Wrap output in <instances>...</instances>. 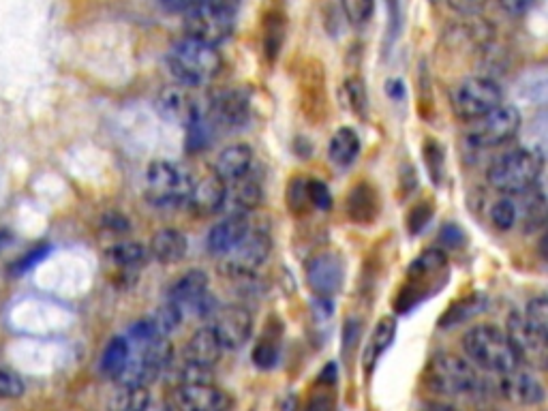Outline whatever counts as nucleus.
<instances>
[{"label": "nucleus", "instance_id": "obj_35", "mask_svg": "<svg viewBox=\"0 0 548 411\" xmlns=\"http://www.w3.org/2000/svg\"><path fill=\"white\" fill-rule=\"evenodd\" d=\"M285 33H287L285 15L279 11L268 13L264 22V54L268 58V63H277L283 41H285Z\"/></svg>", "mask_w": 548, "mask_h": 411}, {"label": "nucleus", "instance_id": "obj_11", "mask_svg": "<svg viewBox=\"0 0 548 411\" xmlns=\"http://www.w3.org/2000/svg\"><path fill=\"white\" fill-rule=\"evenodd\" d=\"M167 302L180 309L182 317H210L217 309L215 298L210 296V279L200 268H193L176 279L167 289Z\"/></svg>", "mask_w": 548, "mask_h": 411}, {"label": "nucleus", "instance_id": "obj_7", "mask_svg": "<svg viewBox=\"0 0 548 411\" xmlns=\"http://www.w3.org/2000/svg\"><path fill=\"white\" fill-rule=\"evenodd\" d=\"M240 0H204L185 15V37L219 48L234 35Z\"/></svg>", "mask_w": 548, "mask_h": 411}, {"label": "nucleus", "instance_id": "obj_12", "mask_svg": "<svg viewBox=\"0 0 548 411\" xmlns=\"http://www.w3.org/2000/svg\"><path fill=\"white\" fill-rule=\"evenodd\" d=\"M523 116L514 105L501 103L493 112L474 120L467 133V142L476 148H495L510 142L521 131Z\"/></svg>", "mask_w": 548, "mask_h": 411}, {"label": "nucleus", "instance_id": "obj_24", "mask_svg": "<svg viewBox=\"0 0 548 411\" xmlns=\"http://www.w3.org/2000/svg\"><path fill=\"white\" fill-rule=\"evenodd\" d=\"M347 217L356 225H371L379 217V195L371 182H358L347 195Z\"/></svg>", "mask_w": 548, "mask_h": 411}, {"label": "nucleus", "instance_id": "obj_48", "mask_svg": "<svg viewBox=\"0 0 548 411\" xmlns=\"http://www.w3.org/2000/svg\"><path fill=\"white\" fill-rule=\"evenodd\" d=\"M446 3L459 15H478L489 0H446Z\"/></svg>", "mask_w": 548, "mask_h": 411}, {"label": "nucleus", "instance_id": "obj_57", "mask_svg": "<svg viewBox=\"0 0 548 411\" xmlns=\"http://www.w3.org/2000/svg\"><path fill=\"white\" fill-rule=\"evenodd\" d=\"M429 411H456V409H452V407H433Z\"/></svg>", "mask_w": 548, "mask_h": 411}, {"label": "nucleus", "instance_id": "obj_41", "mask_svg": "<svg viewBox=\"0 0 548 411\" xmlns=\"http://www.w3.org/2000/svg\"><path fill=\"white\" fill-rule=\"evenodd\" d=\"M523 317L527 319L529 326H534L538 332H542L548 337V300H546V296L540 294L536 298H531L523 311Z\"/></svg>", "mask_w": 548, "mask_h": 411}, {"label": "nucleus", "instance_id": "obj_45", "mask_svg": "<svg viewBox=\"0 0 548 411\" xmlns=\"http://www.w3.org/2000/svg\"><path fill=\"white\" fill-rule=\"evenodd\" d=\"M307 195H309L311 208L326 210V212L332 208V193H330L326 182L317 180V178H309L307 180Z\"/></svg>", "mask_w": 548, "mask_h": 411}, {"label": "nucleus", "instance_id": "obj_21", "mask_svg": "<svg viewBox=\"0 0 548 411\" xmlns=\"http://www.w3.org/2000/svg\"><path fill=\"white\" fill-rule=\"evenodd\" d=\"M249 227H251V223H249L247 215H227L223 221H219L208 232V238H206L208 253L215 257L227 255L242 238L247 236Z\"/></svg>", "mask_w": 548, "mask_h": 411}, {"label": "nucleus", "instance_id": "obj_34", "mask_svg": "<svg viewBox=\"0 0 548 411\" xmlns=\"http://www.w3.org/2000/svg\"><path fill=\"white\" fill-rule=\"evenodd\" d=\"M523 195H525V202H523L521 210H523L525 232L534 234V232L542 230L544 223H546V195H544V189L540 185H536L534 189H529Z\"/></svg>", "mask_w": 548, "mask_h": 411}, {"label": "nucleus", "instance_id": "obj_50", "mask_svg": "<svg viewBox=\"0 0 548 411\" xmlns=\"http://www.w3.org/2000/svg\"><path fill=\"white\" fill-rule=\"evenodd\" d=\"M388 5V41L397 39L401 28V5L399 0H386Z\"/></svg>", "mask_w": 548, "mask_h": 411}, {"label": "nucleus", "instance_id": "obj_33", "mask_svg": "<svg viewBox=\"0 0 548 411\" xmlns=\"http://www.w3.org/2000/svg\"><path fill=\"white\" fill-rule=\"evenodd\" d=\"M150 401L146 386L118 384L108 399V411H142Z\"/></svg>", "mask_w": 548, "mask_h": 411}, {"label": "nucleus", "instance_id": "obj_43", "mask_svg": "<svg viewBox=\"0 0 548 411\" xmlns=\"http://www.w3.org/2000/svg\"><path fill=\"white\" fill-rule=\"evenodd\" d=\"M50 251H52L50 245H39V247H35L33 251H28L26 255H22L18 262H13V264L9 266V272L13 274V277H22V274H26L28 270H33L39 262H43L45 257H48Z\"/></svg>", "mask_w": 548, "mask_h": 411}, {"label": "nucleus", "instance_id": "obj_22", "mask_svg": "<svg viewBox=\"0 0 548 411\" xmlns=\"http://www.w3.org/2000/svg\"><path fill=\"white\" fill-rule=\"evenodd\" d=\"M253 167V148L249 144H230L225 146L215 161V174L221 178L225 185H232V182L247 176Z\"/></svg>", "mask_w": 548, "mask_h": 411}, {"label": "nucleus", "instance_id": "obj_26", "mask_svg": "<svg viewBox=\"0 0 548 411\" xmlns=\"http://www.w3.org/2000/svg\"><path fill=\"white\" fill-rule=\"evenodd\" d=\"M281 337H283L281 322L277 317H270L264 332L260 334V339H257V343L253 347V354H251L253 364L257 369L268 371L274 367V364H277L279 354H281Z\"/></svg>", "mask_w": 548, "mask_h": 411}, {"label": "nucleus", "instance_id": "obj_58", "mask_svg": "<svg viewBox=\"0 0 548 411\" xmlns=\"http://www.w3.org/2000/svg\"><path fill=\"white\" fill-rule=\"evenodd\" d=\"M431 3H433V5H437V3H439V0H431Z\"/></svg>", "mask_w": 548, "mask_h": 411}, {"label": "nucleus", "instance_id": "obj_55", "mask_svg": "<svg viewBox=\"0 0 548 411\" xmlns=\"http://www.w3.org/2000/svg\"><path fill=\"white\" fill-rule=\"evenodd\" d=\"M142 411H174V407L167 401H152L150 399Z\"/></svg>", "mask_w": 548, "mask_h": 411}, {"label": "nucleus", "instance_id": "obj_28", "mask_svg": "<svg viewBox=\"0 0 548 411\" xmlns=\"http://www.w3.org/2000/svg\"><path fill=\"white\" fill-rule=\"evenodd\" d=\"M397 339V319L394 317H382L379 319L377 328L371 334V341L367 345V354H364V364H367V373L377 364V360L382 358L390 345Z\"/></svg>", "mask_w": 548, "mask_h": 411}, {"label": "nucleus", "instance_id": "obj_8", "mask_svg": "<svg viewBox=\"0 0 548 411\" xmlns=\"http://www.w3.org/2000/svg\"><path fill=\"white\" fill-rule=\"evenodd\" d=\"M193 176L185 170V167L172 163V161H152L146 167L144 178V197L146 202L157 208H170L187 204L191 189H193Z\"/></svg>", "mask_w": 548, "mask_h": 411}, {"label": "nucleus", "instance_id": "obj_27", "mask_svg": "<svg viewBox=\"0 0 548 411\" xmlns=\"http://www.w3.org/2000/svg\"><path fill=\"white\" fill-rule=\"evenodd\" d=\"M234 189L230 193L227 189V200L234 206L232 215H247V212L255 210L264 202V185L260 178L251 176V172L247 176H242L240 180L232 182Z\"/></svg>", "mask_w": 548, "mask_h": 411}, {"label": "nucleus", "instance_id": "obj_44", "mask_svg": "<svg viewBox=\"0 0 548 411\" xmlns=\"http://www.w3.org/2000/svg\"><path fill=\"white\" fill-rule=\"evenodd\" d=\"M431 217H433V204L429 200L416 204L407 215V232L411 236H418L426 227V223L431 221Z\"/></svg>", "mask_w": 548, "mask_h": 411}, {"label": "nucleus", "instance_id": "obj_16", "mask_svg": "<svg viewBox=\"0 0 548 411\" xmlns=\"http://www.w3.org/2000/svg\"><path fill=\"white\" fill-rule=\"evenodd\" d=\"M174 411H230L234 401L212 382L176 384L170 397Z\"/></svg>", "mask_w": 548, "mask_h": 411}, {"label": "nucleus", "instance_id": "obj_4", "mask_svg": "<svg viewBox=\"0 0 548 411\" xmlns=\"http://www.w3.org/2000/svg\"><path fill=\"white\" fill-rule=\"evenodd\" d=\"M463 352L478 371L489 375H504L521 364L504 330L491 324H480L463 334Z\"/></svg>", "mask_w": 548, "mask_h": 411}, {"label": "nucleus", "instance_id": "obj_15", "mask_svg": "<svg viewBox=\"0 0 548 411\" xmlns=\"http://www.w3.org/2000/svg\"><path fill=\"white\" fill-rule=\"evenodd\" d=\"M157 110L167 123H174L185 129L206 116V108L202 105L200 97L195 95V88L182 84L165 86L161 90L157 97Z\"/></svg>", "mask_w": 548, "mask_h": 411}, {"label": "nucleus", "instance_id": "obj_13", "mask_svg": "<svg viewBox=\"0 0 548 411\" xmlns=\"http://www.w3.org/2000/svg\"><path fill=\"white\" fill-rule=\"evenodd\" d=\"M508 339L514 347L516 356H519L521 364L531 369H540L544 371L548 364V337L542 332H538L534 326L527 324V319L523 313L514 311L508 315L506 330Z\"/></svg>", "mask_w": 548, "mask_h": 411}, {"label": "nucleus", "instance_id": "obj_5", "mask_svg": "<svg viewBox=\"0 0 548 411\" xmlns=\"http://www.w3.org/2000/svg\"><path fill=\"white\" fill-rule=\"evenodd\" d=\"M542 157L534 150L516 148L495 159L486 170V182L501 195H523L540 185Z\"/></svg>", "mask_w": 548, "mask_h": 411}, {"label": "nucleus", "instance_id": "obj_1", "mask_svg": "<svg viewBox=\"0 0 548 411\" xmlns=\"http://www.w3.org/2000/svg\"><path fill=\"white\" fill-rule=\"evenodd\" d=\"M129 341V362L120 375L118 384L150 386L167 373L174 360V347L170 337L161 334L150 319L135 322L125 334Z\"/></svg>", "mask_w": 548, "mask_h": 411}, {"label": "nucleus", "instance_id": "obj_17", "mask_svg": "<svg viewBox=\"0 0 548 411\" xmlns=\"http://www.w3.org/2000/svg\"><path fill=\"white\" fill-rule=\"evenodd\" d=\"M307 283L313 294L328 300L341 292L345 283V262L337 251H322L307 264Z\"/></svg>", "mask_w": 548, "mask_h": 411}, {"label": "nucleus", "instance_id": "obj_25", "mask_svg": "<svg viewBox=\"0 0 548 411\" xmlns=\"http://www.w3.org/2000/svg\"><path fill=\"white\" fill-rule=\"evenodd\" d=\"M187 251H189L187 236L180 230H174V227H165V230L155 232V236L150 238L148 255L155 257L159 264H178L185 260Z\"/></svg>", "mask_w": 548, "mask_h": 411}, {"label": "nucleus", "instance_id": "obj_14", "mask_svg": "<svg viewBox=\"0 0 548 411\" xmlns=\"http://www.w3.org/2000/svg\"><path fill=\"white\" fill-rule=\"evenodd\" d=\"M208 328L215 334L223 349L245 347L253 334V315L240 304L217 307L208 317Z\"/></svg>", "mask_w": 548, "mask_h": 411}, {"label": "nucleus", "instance_id": "obj_30", "mask_svg": "<svg viewBox=\"0 0 548 411\" xmlns=\"http://www.w3.org/2000/svg\"><path fill=\"white\" fill-rule=\"evenodd\" d=\"M127 362H129V341H127V337H114L103 349L101 362H99V371H101L103 377L118 382L120 375H123V371L127 367Z\"/></svg>", "mask_w": 548, "mask_h": 411}, {"label": "nucleus", "instance_id": "obj_56", "mask_svg": "<svg viewBox=\"0 0 548 411\" xmlns=\"http://www.w3.org/2000/svg\"><path fill=\"white\" fill-rule=\"evenodd\" d=\"M13 240V234L9 230H5V227H0V253H3Z\"/></svg>", "mask_w": 548, "mask_h": 411}, {"label": "nucleus", "instance_id": "obj_2", "mask_svg": "<svg viewBox=\"0 0 548 411\" xmlns=\"http://www.w3.org/2000/svg\"><path fill=\"white\" fill-rule=\"evenodd\" d=\"M422 382L433 394L448 399L480 397L491 390L486 377L474 364L450 352H437L431 356L424 367Z\"/></svg>", "mask_w": 548, "mask_h": 411}, {"label": "nucleus", "instance_id": "obj_54", "mask_svg": "<svg viewBox=\"0 0 548 411\" xmlns=\"http://www.w3.org/2000/svg\"><path fill=\"white\" fill-rule=\"evenodd\" d=\"M388 93L392 99H403L405 95V88H403V82L401 80H388Z\"/></svg>", "mask_w": 548, "mask_h": 411}, {"label": "nucleus", "instance_id": "obj_52", "mask_svg": "<svg viewBox=\"0 0 548 411\" xmlns=\"http://www.w3.org/2000/svg\"><path fill=\"white\" fill-rule=\"evenodd\" d=\"M103 227H108V230L112 232H129V221L123 217V215H116V212H112V215H105L103 217Z\"/></svg>", "mask_w": 548, "mask_h": 411}, {"label": "nucleus", "instance_id": "obj_9", "mask_svg": "<svg viewBox=\"0 0 548 411\" xmlns=\"http://www.w3.org/2000/svg\"><path fill=\"white\" fill-rule=\"evenodd\" d=\"M452 110L456 118L474 123V120L493 112L504 103V90L491 78H467L452 90Z\"/></svg>", "mask_w": 548, "mask_h": 411}, {"label": "nucleus", "instance_id": "obj_38", "mask_svg": "<svg viewBox=\"0 0 548 411\" xmlns=\"http://www.w3.org/2000/svg\"><path fill=\"white\" fill-rule=\"evenodd\" d=\"M148 319H150L152 324H155V328H157L161 334H165V337H170L172 332H176V330L180 328L182 319H185V317H182V313H180L178 307H174L172 302H167V300H165V302L161 304V307L155 311V315L148 317Z\"/></svg>", "mask_w": 548, "mask_h": 411}, {"label": "nucleus", "instance_id": "obj_46", "mask_svg": "<svg viewBox=\"0 0 548 411\" xmlns=\"http://www.w3.org/2000/svg\"><path fill=\"white\" fill-rule=\"evenodd\" d=\"M345 93H347V101L352 105L356 114H367V93H364L362 80L358 78H349L345 82Z\"/></svg>", "mask_w": 548, "mask_h": 411}, {"label": "nucleus", "instance_id": "obj_10", "mask_svg": "<svg viewBox=\"0 0 548 411\" xmlns=\"http://www.w3.org/2000/svg\"><path fill=\"white\" fill-rule=\"evenodd\" d=\"M272 251V236L266 227H249L247 236L221 260V272L227 277H253L260 270Z\"/></svg>", "mask_w": 548, "mask_h": 411}, {"label": "nucleus", "instance_id": "obj_39", "mask_svg": "<svg viewBox=\"0 0 548 411\" xmlns=\"http://www.w3.org/2000/svg\"><path fill=\"white\" fill-rule=\"evenodd\" d=\"M285 200H287V208H289V212H292V215H296V217L307 215L311 208L309 195H307V180L304 178L289 180Z\"/></svg>", "mask_w": 548, "mask_h": 411}, {"label": "nucleus", "instance_id": "obj_32", "mask_svg": "<svg viewBox=\"0 0 548 411\" xmlns=\"http://www.w3.org/2000/svg\"><path fill=\"white\" fill-rule=\"evenodd\" d=\"M484 304H486V298L482 294H469L461 300H456L452 307L444 315H441L439 328L450 330V328H456V326L469 322L471 317H476L484 309Z\"/></svg>", "mask_w": 548, "mask_h": 411}, {"label": "nucleus", "instance_id": "obj_29", "mask_svg": "<svg viewBox=\"0 0 548 411\" xmlns=\"http://www.w3.org/2000/svg\"><path fill=\"white\" fill-rule=\"evenodd\" d=\"M360 155V137L352 127H341L332 135L328 146V157L334 165L347 167L352 165Z\"/></svg>", "mask_w": 548, "mask_h": 411}, {"label": "nucleus", "instance_id": "obj_37", "mask_svg": "<svg viewBox=\"0 0 548 411\" xmlns=\"http://www.w3.org/2000/svg\"><path fill=\"white\" fill-rule=\"evenodd\" d=\"M491 223L499 232H510L519 221V204L514 202V197L504 195L491 206Z\"/></svg>", "mask_w": 548, "mask_h": 411}, {"label": "nucleus", "instance_id": "obj_6", "mask_svg": "<svg viewBox=\"0 0 548 411\" xmlns=\"http://www.w3.org/2000/svg\"><path fill=\"white\" fill-rule=\"evenodd\" d=\"M448 283V257L444 251L429 249L418 255L414 264L407 268V283L401 287V294L394 302L399 313H407L418 304L435 294L437 289Z\"/></svg>", "mask_w": 548, "mask_h": 411}, {"label": "nucleus", "instance_id": "obj_42", "mask_svg": "<svg viewBox=\"0 0 548 411\" xmlns=\"http://www.w3.org/2000/svg\"><path fill=\"white\" fill-rule=\"evenodd\" d=\"M24 390H26L24 379L18 373L0 367V401L20 399L24 394Z\"/></svg>", "mask_w": 548, "mask_h": 411}, {"label": "nucleus", "instance_id": "obj_31", "mask_svg": "<svg viewBox=\"0 0 548 411\" xmlns=\"http://www.w3.org/2000/svg\"><path fill=\"white\" fill-rule=\"evenodd\" d=\"M105 255H108V260L120 270H140L148 262L146 247L133 240L116 242V245L105 251Z\"/></svg>", "mask_w": 548, "mask_h": 411}, {"label": "nucleus", "instance_id": "obj_53", "mask_svg": "<svg viewBox=\"0 0 548 411\" xmlns=\"http://www.w3.org/2000/svg\"><path fill=\"white\" fill-rule=\"evenodd\" d=\"M307 411H332V403L326 397H315L307 405Z\"/></svg>", "mask_w": 548, "mask_h": 411}, {"label": "nucleus", "instance_id": "obj_23", "mask_svg": "<svg viewBox=\"0 0 548 411\" xmlns=\"http://www.w3.org/2000/svg\"><path fill=\"white\" fill-rule=\"evenodd\" d=\"M223 352L225 349L219 345L215 334H212V330L208 326H204L189 339L185 352H182L180 358L185 362L195 364V367L215 371Z\"/></svg>", "mask_w": 548, "mask_h": 411}, {"label": "nucleus", "instance_id": "obj_18", "mask_svg": "<svg viewBox=\"0 0 548 411\" xmlns=\"http://www.w3.org/2000/svg\"><path fill=\"white\" fill-rule=\"evenodd\" d=\"M206 118L212 127L240 129L251 118V97L245 88H227L221 95L210 101L206 108Z\"/></svg>", "mask_w": 548, "mask_h": 411}, {"label": "nucleus", "instance_id": "obj_36", "mask_svg": "<svg viewBox=\"0 0 548 411\" xmlns=\"http://www.w3.org/2000/svg\"><path fill=\"white\" fill-rule=\"evenodd\" d=\"M422 155H424V163H426V170H429L431 180L435 182V185H441V180H444V176H446L444 146H441L437 140H433V137H429V140H426L422 146Z\"/></svg>", "mask_w": 548, "mask_h": 411}, {"label": "nucleus", "instance_id": "obj_40", "mask_svg": "<svg viewBox=\"0 0 548 411\" xmlns=\"http://www.w3.org/2000/svg\"><path fill=\"white\" fill-rule=\"evenodd\" d=\"M341 7L347 22L360 28L371 22L375 13V0H341Z\"/></svg>", "mask_w": 548, "mask_h": 411}, {"label": "nucleus", "instance_id": "obj_47", "mask_svg": "<svg viewBox=\"0 0 548 411\" xmlns=\"http://www.w3.org/2000/svg\"><path fill=\"white\" fill-rule=\"evenodd\" d=\"M202 3L204 0H159V7L170 15H187Z\"/></svg>", "mask_w": 548, "mask_h": 411}, {"label": "nucleus", "instance_id": "obj_20", "mask_svg": "<svg viewBox=\"0 0 548 411\" xmlns=\"http://www.w3.org/2000/svg\"><path fill=\"white\" fill-rule=\"evenodd\" d=\"M187 204L195 212V215H200V217L217 215V212H221L227 204V185L215 174L197 180V182H193V189H191Z\"/></svg>", "mask_w": 548, "mask_h": 411}, {"label": "nucleus", "instance_id": "obj_19", "mask_svg": "<svg viewBox=\"0 0 548 411\" xmlns=\"http://www.w3.org/2000/svg\"><path fill=\"white\" fill-rule=\"evenodd\" d=\"M495 377H497V392L516 405L534 407L546 399L544 384L540 382L534 371H531L529 367H523V364H519V367L504 375H495Z\"/></svg>", "mask_w": 548, "mask_h": 411}, {"label": "nucleus", "instance_id": "obj_49", "mask_svg": "<svg viewBox=\"0 0 548 411\" xmlns=\"http://www.w3.org/2000/svg\"><path fill=\"white\" fill-rule=\"evenodd\" d=\"M439 240L444 242L446 247H461L463 242H465V234L459 225H454V223H448L441 227V232H439Z\"/></svg>", "mask_w": 548, "mask_h": 411}, {"label": "nucleus", "instance_id": "obj_3", "mask_svg": "<svg viewBox=\"0 0 548 411\" xmlns=\"http://www.w3.org/2000/svg\"><path fill=\"white\" fill-rule=\"evenodd\" d=\"M165 65L176 84L189 88L208 86L223 69L219 48H212L191 37L178 39L165 54Z\"/></svg>", "mask_w": 548, "mask_h": 411}, {"label": "nucleus", "instance_id": "obj_51", "mask_svg": "<svg viewBox=\"0 0 548 411\" xmlns=\"http://www.w3.org/2000/svg\"><path fill=\"white\" fill-rule=\"evenodd\" d=\"M499 5L506 13L516 18V15H525L527 11L534 9L538 5V0H499Z\"/></svg>", "mask_w": 548, "mask_h": 411}]
</instances>
